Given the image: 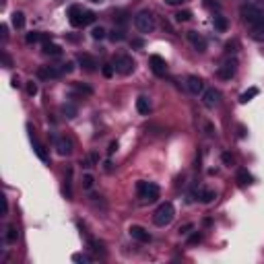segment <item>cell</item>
Listing matches in <instances>:
<instances>
[{"label":"cell","instance_id":"1","mask_svg":"<svg viewBox=\"0 0 264 264\" xmlns=\"http://www.w3.org/2000/svg\"><path fill=\"white\" fill-rule=\"evenodd\" d=\"M240 17L250 29L258 27V25H264V11H260V8H256V6L245 4V2L240 6Z\"/></svg>","mask_w":264,"mask_h":264},{"label":"cell","instance_id":"2","mask_svg":"<svg viewBox=\"0 0 264 264\" xmlns=\"http://www.w3.org/2000/svg\"><path fill=\"white\" fill-rule=\"evenodd\" d=\"M159 192L161 190L155 182H145V180L136 182V194L143 202H155L157 198H159Z\"/></svg>","mask_w":264,"mask_h":264},{"label":"cell","instance_id":"3","mask_svg":"<svg viewBox=\"0 0 264 264\" xmlns=\"http://www.w3.org/2000/svg\"><path fill=\"white\" fill-rule=\"evenodd\" d=\"M173 217H175V208L171 202H163V205L157 207V210L153 213V223L157 227H165V225H170L173 221Z\"/></svg>","mask_w":264,"mask_h":264},{"label":"cell","instance_id":"4","mask_svg":"<svg viewBox=\"0 0 264 264\" xmlns=\"http://www.w3.org/2000/svg\"><path fill=\"white\" fill-rule=\"evenodd\" d=\"M68 17L73 27H85V25H91L95 21V15L91 11H83L81 6H70Z\"/></svg>","mask_w":264,"mask_h":264},{"label":"cell","instance_id":"5","mask_svg":"<svg viewBox=\"0 0 264 264\" xmlns=\"http://www.w3.org/2000/svg\"><path fill=\"white\" fill-rule=\"evenodd\" d=\"M134 27L140 33H153L155 31V17L151 11H138L134 17Z\"/></svg>","mask_w":264,"mask_h":264},{"label":"cell","instance_id":"6","mask_svg":"<svg viewBox=\"0 0 264 264\" xmlns=\"http://www.w3.org/2000/svg\"><path fill=\"white\" fill-rule=\"evenodd\" d=\"M112 64H113V68H116V73L122 75V76L132 75L134 73V68H136L134 60H132V56H128V54H118L116 58H113Z\"/></svg>","mask_w":264,"mask_h":264},{"label":"cell","instance_id":"7","mask_svg":"<svg viewBox=\"0 0 264 264\" xmlns=\"http://www.w3.org/2000/svg\"><path fill=\"white\" fill-rule=\"evenodd\" d=\"M219 103H221V91H219V89L210 87V89H205V91H202V105H205L207 110H215V108H219Z\"/></svg>","mask_w":264,"mask_h":264},{"label":"cell","instance_id":"8","mask_svg":"<svg viewBox=\"0 0 264 264\" xmlns=\"http://www.w3.org/2000/svg\"><path fill=\"white\" fill-rule=\"evenodd\" d=\"M235 73H237V60L235 58H225L221 62V66H219V70H217V75L221 76L223 81H229Z\"/></svg>","mask_w":264,"mask_h":264},{"label":"cell","instance_id":"9","mask_svg":"<svg viewBox=\"0 0 264 264\" xmlns=\"http://www.w3.org/2000/svg\"><path fill=\"white\" fill-rule=\"evenodd\" d=\"M54 149H56L58 155L68 157L70 153H73V140L66 138V136H56L54 138Z\"/></svg>","mask_w":264,"mask_h":264},{"label":"cell","instance_id":"10","mask_svg":"<svg viewBox=\"0 0 264 264\" xmlns=\"http://www.w3.org/2000/svg\"><path fill=\"white\" fill-rule=\"evenodd\" d=\"M130 237L132 240H136L140 244H147V242H151V233H149L145 227H140V225H130V229H128Z\"/></svg>","mask_w":264,"mask_h":264},{"label":"cell","instance_id":"11","mask_svg":"<svg viewBox=\"0 0 264 264\" xmlns=\"http://www.w3.org/2000/svg\"><path fill=\"white\" fill-rule=\"evenodd\" d=\"M186 35H188V41L192 43V48H194L196 52H200V54H202V52H207V46H208V43H207V39L202 38L198 31H188Z\"/></svg>","mask_w":264,"mask_h":264},{"label":"cell","instance_id":"12","mask_svg":"<svg viewBox=\"0 0 264 264\" xmlns=\"http://www.w3.org/2000/svg\"><path fill=\"white\" fill-rule=\"evenodd\" d=\"M149 64H151V70L157 75V76H163L165 73H167V62L161 58V56H157V54H153L151 58H149Z\"/></svg>","mask_w":264,"mask_h":264},{"label":"cell","instance_id":"13","mask_svg":"<svg viewBox=\"0 0 264 264\" xmlns=\"http://www.w3.org/2000/svg\"><path fill=\"white\" fill-rule=\"evenodd\" d=\"M186 87H188V91L194 93V95H198V93L205 91V83H202V78L196 76V75H190V76L186 78Z\"/></svg>","mask_w":264,"mask_h":264},{"label":"cell","instance_id":"14","mask_svg":"<svg viewBox=\"0 0 264 264\" xmlns=\"http://www.w3.org/2000/svg\"><path fill=\"white\" fill-rule=\"evenodd\" d=\"M31 145H33L35 155H38L43 163H48V161H50V155H48V151H46V147H43V145L39 143V140H38V136L33 134V130H31Z\"/></svg>","mask_w":264,"mask_h":264},{"label":"cell","instance_id":"15","mask_svg":"<svg viewBox=\"0 0 264 264\" xmlns=\"http://www.w3.org/2000/svg\"><path fill=\"white\" fill-rule=\"evenodd\" d=\"M78 64H81L87 73H93L97 70V60H95L91 54H78Z\"/></svg>","mask_w":264,"mask_h":264},{"label":"cell","instance_id":"16","mask_svg":"<svg viewBox=\"0 0 264 264\" xmlns=\"http://www.w3.org/2000/svg\"><path fill=\"white\" fill-rule=\"evenodd\" d=\"M60 75H62V68H58V66H41V68H38V76L39 78H58Z\"/></svg>","mask_w":264,"mask_h":264},{"label":"cell","instance_id":"17","mask_svg":"<svg viewBox=\"0 0 264 264\" xmlns=\"http://www.w3.org/2000/svg\"><path fill=\"white\" fill-rule=\"evenodd\" d=\"M41 52H43L46 56H60V54H62V50H60V46H56V43H52L50 39H48V41H43Z\"/></svg>","mask_w":264,"mask_h":264},{"label":"cell","instance_id":"18","mask_svg":"<svg viewBox=\"0 0 264 264\" xmlns=\"http://www.w3.org/2000/svg\"><path fill=\"white\" fill-rule=\"evenodd\" d=\"M213 25H215V29H217V31L225 33V31H227V27H229V21H227L223 15H219V13H217V15L213 17Z\"/></svg>","mask_w":264,"mask_h":264},{"label":"cell","instance_id":"19","mask_svg":"<svg viewBox=\"0 0 264 264\" xmlns=\"http://www.w3.org/2000/svg\"><path fill=\"white\" fill-rule=\"evenodd\" d=\"M136 110H138V113H143V116H149V112H151V101H149V97H138Z\"/></svg>","mask_w":264,"mask_h":264},{"label":"cell","instance_id":"20","mask_svg":"<svg viewBox=\"0 0 264 264\" xmlns=\"http://www.w3.org/2000/svg\"><path fill=\"white\" fill-rule=\"evenodd\" d=\"M250 35H252V39H256V41L264 43V25H258V27H252V29H250Z\"/></svg>","mask_w":264,"mask_h":264},{"label":"cell","instance_id":"21","mask_svg":"<svg viewBox=\"0 0 264 264\" xmlns=\"http://www.w3.org/2000/svg\"><path fill=\"white\" fill-rule=\"evenodd\" d=\"M217 198V194L213 190H208V188H205V190H200V200L205 202V205H210V202H213Z\"/></svg>","mask_w":264,"mask_h":264},{"label":"cell","instance_id":"22","mask_svg":"<svg viewBox=\"0 0 264 264\" xmlns=\"http://www.w3.org/2000/svg\"><path fill=\"white\" fill-rule=\"evenodd\" d=\"M110 39H112V41H122V39H126V31H124V27H113V31L110 33Z\"/></svg>","mask_w":264,"mask_h":264},{"label":"cell","instance_id":"23","mask_svg":"<svg viewBox=\"0 0 264 264\" xmlns=\"http://www.w3.org/2000/svg\"><path fill=\"white\" fill-rule=\"evenodd\" d=\"M13 25L17 29H23L25 27V15L23 13H13Z\"/></svg>","mask_w":264,"mask_h":264},{"label":"cell","instance_id":"24","mask_svg":"<svg viewBox=\"0 0 264 264\" xmlns=\"http://www.w3.org/2000/svg\"><path fill=\"white\" fill-rule=\"evenodd\" d=\"M25 39H27V43H35V41H48V38H46V35H41V33H38V31H31V33H27V38H25Z\"/></svg>","mask_w":264,"mask_h":264},{"label":"cell","instance_id":"25","mask_svg":"<svg viewBox=\"0 0 264 264\" xmlns=\"http://www.w3.org/2000/svg\"><path fill=\"white\" fill-rule=\"evenodd\" d=\"M237 182H240L242 186H245V184H250V182H252V175L245 171V170H240V171H237Z\"/></svg>","mask_w":264,"mask_h":264},{"label":"cell","instance_id":"26","mask_svg":"<svg viewBox=\"0 0 264 264\" xmlns=\"http://www.w3.org/2000/svg\"><path fill=\"white\" fill-rule=\"evenodd\" d=\"M256 95H258V89H256V87H252V89L250 91H245V93H242V97H240V101L242 103H248L252 97H256Z\"/></svg>","mask_w":264,"mask_h":264},{"label":"cell","instance_id":"27","mask_svg":"<svg viewBox=\"0 0 264 264\" xmlns=\"http://www.w3.org/2000/svg\"><path fill=\"white\" fill-rule=\"evenodd\" d=\"M6 242L8 244H15L17 242V227L15 225H8L6 227Z\"/></svg>","mask_w":264,"mask_h":264},{"label":"cell","instance_id":"28","mask_svg":"<svg viewBox=\"0 0 264 264\" xmlns=\"http://www.w3.org/2000/svg\"><path fill=\"white\" fill-rule=\"evenodd\" d=\"M91 38H93L95 41H101V39L105 38V29L101 27V25H99V27H93V31H91Z\"/></svg>","mask_w":264,"mask_h":264},{"label":"cell","instance_id":"29","mask_svg":"<svg viewBox=\"0 0 264 264\" xmlns=\"http://www.w3.org/2000/svg\"><path fill=\"white\" fill-rule=\"evenodd\" d=\"M75 89H76L78 93H85V95H91V93H93L91 87H87V85H83V83H75Z\"/></svg>","mask_w":264,"mask_h":264},{"label":"cell","instance_id":"30","mask_svg":"<svg viewBox=\"0 0 264 264\" xmlns=\"http://www.w3.org/2000/svg\"><path fill=\"white\" fill-rule=\"evenodd\" d=\"M175 19H178L180 23H184V21H190V19H192V13H190V11H180L178 15H175Z\"/></svg>","mask_w":264,"mask_h":264},{"label":"cell","instance_id":"31","mask_svg":"<svg viewBox=\"0 0 264 264\" xmlns=\"http://www.w3.org/2000/svg\"><path fill=\"white\" fill-rule=\"evenodd\" d=\"M237 52V41H227V46H225V54L227 56H231Z\"/></svg>","mask_w":264,"mask_h":264},{"label":"cell","instance_id":"32","mask_svg":"<svg viewBox=\"0 0 264 264\" xmlns=\"http://www.w3.org/2000/svg\"><path fill=\"white\" fill-rule=\"evenodd\" d=\"M83 188L85 190H91L93 188V175H89V173L83 175Z\"/></svg>","mask_w":264,"mask_h":264},{"label":"cell","instance_id":"33","mask_svg":"<svg viewBox=\"0 0 264 264\" xmlns=\"http://www.w3.org/2000/svg\"><path fill=\"white\" fill-rule=\"evenodd\" d=\"M62 112L66 113V118H75L76 116V108H75V105H64Z\"/></svg>","mask_w":264,"mask_h":264},{"label":"cell","instance_id":"34","mask_svg":"<svg viewBox=\"0 0 264 264\" xmlns=\"http://www.w3.org/2000/svg\"><path fill=\"white\" fill-rule=\"evenodd\" d=\"M245 4L256 6V8H260V11H264V0H245Z\"/></svg>","mask_w":264,"mask_h":264},{"label":"cell","instance_id":"35","mask_svg":"<svg viewBox=\"0 0 264 264\" xmlns=\"http://www.w3.org/2000/svg\"><path fill=\"white\" fill-rule=\"evenodd\" d=\"M192 229H194V225H192V223H186V225H182V227H180V235H186V233H190Z\"/></svg>","mask_w":264,"mask_h":264},{"label":"cell","instance_id":"36","mask_svg":"<svg viewBox=\"0 0 264 264\" xmlns=\"http://www.w3.org/2000/svg\"><path fill=\"white\" fill-rule=\"evenodd\" d=\"M113 70H116V68H113V64H103V75L105 76H112Z\"/></svg>","mask_w":264,"mask_h":264},{"label":"cell","instance_id":"37","mask_svg":"<svg viewBox=\"0 0 264 264\" xmlns=\"http://www.w3.org/2000/svg\"><path fill=\"white\" fill-rule=\"evenodd\" d=\"M223 163L231 167V165H233V155H231V153H223Z\"/></svg>","mask_w":264,"mask_h":264},{"label":"cell","instance_id":"38","mask_svg":"<svg viewBox=\"0 0 264 264\" xmlns=\"http://www.w3.org/2000/svg\"><path fill=\"white\" fill-rule=\"evenodd\" d=\"M27 93H29V95H35V93H38V85H35L33 81L27 83Z\"/></svg>","mask_w":264,"mask_h":264},{"label":"cell","instance_id":"39","mask_svg":"<svg viewBox=\"0 0 264 264\" xmlns=\"http://www.w3.org/2000/svg\"><path fill=\"white\" fill-rule=\"evenodd\" d=\"M205 4H207L208 8H215V11H219V8H221V6H219L217 0H205Z\"/></svg>","mask_w":264,"mask_h":264},{"label":"cell","instance_id":"40","mask_svg":"<svg viewBox=\"0 0 264 264\" xmlns=\"http://www.w3.org/2000/svg\"><path fill=\"white\" fill-rule=\"evenodd\" d=\"M60 68H62V73H73L75 64H73V62H66V64H62V66H60Z\"/></svg>","mask_w":264,"mask_h":264},{"label":"cell","instance_id":"41","mask_svg":"<svg viewBox=\"0 0 264 264\" xmlns=\"http://www.w3.org/2000/svg\"><path fill=\"white\" fill-rule=\"evenodd\" d=\"M73 260H76V262H89V256H83V254H75Z\"/></svg>","mask_w":264,"mask_h":264},{"label":"cell","instance_id":"42","mask_svg":"<svg viewBox=\"0 0 264 264\" xmlns=\"http://www.w3.org/2000/svg\"><path fill=\"white\" fill-rule=\"evenodd\" d=\"M200 240H202V235H200V233H194V235L190 237V244H198Z\"/></svg>","mask_w":264,"mask_h":264},{"label":"cell","instance_id":"43","mask_svg":"<svg viewBox=\"0 0 264 264\" xmlns=\"http://www.w3.org/2000/svg\"><path fill=\"white\" fill-rule=\"evenodd\" d=\"M182 2H184V0H165V4H171V6H178Z\"/></svg>","mask_w":264,"mask_h":264},{"label":"cell","instance_id":"44","mask_svg":"<svg viewBox=\"0 0 264 264\" xmlns=\"http://www.w3.org/2000/svg\"><path fill=\"white\" fill-rule=\"evenodd\" d=\"M132 46H134V48H143V39H132Z\"/></svg>","mask_w":264,"mask_h":264},{"label":"cell","instance_id":"45","mask_svg":"<svg viewBox=\"0 0 264 264\" xmlns=\"http://www.w3.org/2000/svg\"><path fill=\"white\" fill-rule=\"evenodd\" d=\"M116 149H118V143H112V145H110V149H108V153L112 155L113 151H116Z\"/></svg>","mask_w":264,"mask_h":264},{"label":"cell","instance_id":"46","mask_svg":"<svg viewBox=\"0 0 264 264\" xmlns=\"http://www.w3.org/2000/svg\"><path fill=\"white\" fill-rule=\"evenodd\" d=\"M93 2H101V0H93Z\"/></svg>","mask_w":264,"mask_h":264}]
</instances>
